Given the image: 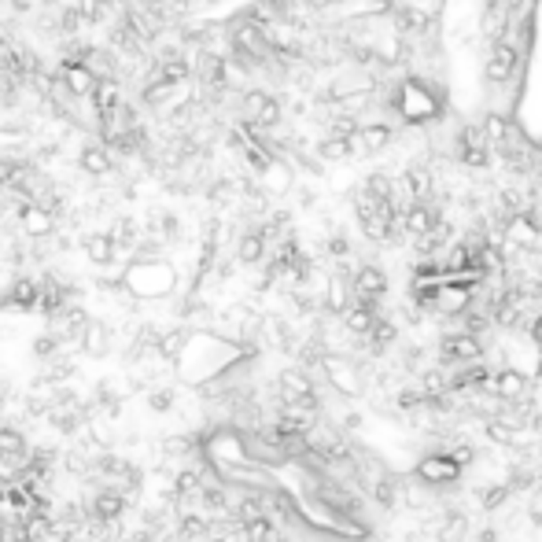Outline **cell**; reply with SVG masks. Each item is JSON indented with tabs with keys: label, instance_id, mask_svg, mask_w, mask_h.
Wrapping results in <instances>:
<instances>
[{
	"label": "cell",
	"instance_id": "44dd1931",
	"mask_svg": "<svg viewBox=\"0 0 542 542\" xmlns=\"http://www.w3.org/2000/svg\"><path fill=\"white\" fill-rule=\"evenodd\" d=\"M262 178V185H266V192H274V195H284L288 188H291V170L284 166V163H274L266 170V174H259Z\"/></svg>",
	"mask_w": 542,
	"mask_h": 542
},
{
	"label": "cell",
	"instance_id": "83f0119b",
	"mask_svg": "<svg viewBox=\"0 0 542 542\" xmlns=\"http://www.w3.org/2000/svg\"><path fill=\"white\" fill-rule=\"evenodd\" d=\"M465 531H469V516H465V513H454L450 521L442 524L439 538H442V542H461V535H465Z\"/></svg>",
	"mask_w": 542,
	"mask_h": 542
},
{
	"label": "cell",
	"instance_id": "52a82bcc",
	"mask_svg": "<svg viewBox=\"0 0 542 542\" xmlns=\"http://www.w3.org/2000/svg\"><path fill=\"white\" fill-rule=\"evenodd\" d=\"M506 240L513 243V248L535 251L538 243H542V229H538V221L528 211H521V214H509V221H506Z\"/></svg>",
	"mask_w": 542,
	"mask_h": 542
},
{
	"label": "cell",
	"instance_id": "836d02e7",
	"mask_svg": "<svg viewBox=\"0 0 542 542\" xmlns=\"http://www.w3.org/2000/svg\"><path fill=\"white\" fill-rule=\"evenodd\" d=\"M480 542H495V535H490V531H487V535H483V538H480Z\"/></svg>",
	"mask_w": 542,
	"mask_h": 542
},
{
	"label": "cell",
	"instance_id": "9c48e42d",
	"mask_svg": "<svg viewBox=\"0 0 542 542\" xmlns=\"http://www.w3.org/2000/svg\"><path fill=\"white\" fill-rule=\"evenodd\" d=\"M473 299H476V291L473 288H465V284H450V281H442V291H439V314H450V317H465L473 310Z\"/></svg>",
	"mask_w": 542,
	"mask_h": 542
},
{
	"label": "cell",
	"instance_id": "cb8c5ba5",
	"mask_svg": "<svg viewBox=\"0 0 542 542\" xmlns=\"http://www.w3.org/2000/svg\"><path fill=\"white\" fill-rule=\"evenodd\" d=\"M509 495H513L509 483H490V487L480 490V509L483 513H495V509H502L509 502Z\"/></svg>",
	"mask_w": 542,
	"mask_h": 542
},
{
	"label": "cell",
	"instance_id": "7c38bea8",
	"mask_svg": "<svg viewBox=\"0 0 542 542\" xmlns=\"http://www.w3.org/2000/svg\"><path fill=\"white\" fill-rule=\"evenodd\" d=\"M435 226H439V214H435L428 203H410L406 214H403V229H406L410 236H417V240L428 236Z\"/></svg>",
	"mask_w": 542,
	"mask_h": 542
},
{
	"label": "cell",
	"instance_id": "4fadbf2b",
	"mask_svg": "<svg viewBox=\"0 0 542 542\" xmlns=\"http://www.w3.org/2000/svg\"><path fill=\"white\" fill-rule=\"evenodd\" d=\"M82 248H85V255H89L92 266H111L118 259V243L111 240V233H89L82 240Z\"/></svg>",
	"mask_w": 542,
	"mask_h": 542
},
{
	"label": "cell",
	"instance_id": "1f68e13d",
	"mask_svg": "<svg viewBox=\"0 0 542 542\" xmlns=\"http://www.w3.org/2000/svg\"><path fill=\"white\" fill-rule=\"evenodd\" d=\"M531 343L542 351V317H535V322H531Z\"/></svg>",
	"mask_w": 542,
	"mask_h": 542
},
{
	"label": "cell",
	"instance_id": "3957f363",
	"mask_svg": "<svg viewBox=\"0 0 542 542\" xmlns=\"http://www.w3.org/2000/svg\"><path fill=\"white\" fill-rule=\"evenodd\" d=\"M413 476L421 480L425 487H454L461 476H465V469H458V465L447 458V454H428V458H421L413 465Z\"/></svg>",
	"mask_w": 542,
	"mask_h": 542
},
{
	"label": "cell",
	"instance_id": "4316f807",
	"mask_svg": "<svg viewBox=\"0 0 542 542\" xmlns=\"http://www.w3.org/2000/svg\"><path fill=\"white\" fill-rule=\"evenodd\" d=\"M442 454H447V458H450L454 465H458V469H469V465L476 461V447H473V442H465V439L450 442V447L442 450Z\"/></svg>",
	"mask_w": 542,
	"mask_h": 542
},
{
	"label": "cell",
	"instance_id": "5bb4252c",
	"mask_svg": "<svg viewBox=\"0 0 542 542\" xmlns=\"http://www.w3.org/2000/svg\"><path fill=\"white\" fill-rule=\"evenodd\" d=\"M380 322V314L373 310V307H362V303H351L347 310H343V329H347L351 336H369L373 332V325Z\"/></svg>",
	"mask_w": 542,
	"mask_h": 542
},
{
	"label": "cell",
	"instance_id": "d6a6232c",
	"mask_svg": "<svg viewBox=\"0 0 542 542\" xmlns=\"http://www.w3.org/2000/svg\"><path fill=\"white\" fill-rule=\"evenodd\" d=\"M535 380L542 384V358H538V365H535Z\"/></svg>",
	"mask_w": 542,
	"mask_h": 542
},
{
	"label": "cell",
	"instance_id": "d4e9b609",
	"mask_svg": "<svg viewBox=\"0 0 542 542\" xmlns=\"http://www.w3.org/2000/svg\"><path fill=\"white\" fill-rule=\"evenodd\" d=\"M483 432H487L490 442H498V447H513V442H516V428H509L502 417H487V421H483Z\"/></svg>",
	"mask_w": 542,
	"mask_h": 542
},
{
	"label": "cell",
	"instance_id": "484cf974",
	"mask_svg": "<svg viewBox=\"0 0 542 542\" xmlns=\"http://www.w3.org/2000/svg\"><path fill=\"white\" fill-rule=\"evenodd\" d=\"M483 133H487L490 144L506 147V144H509V122H506L502 115H487V118H483Z\"/></svg>",
	"mask_w": 542,
	"mask_h": 542
},
{
	"label": "cell",
	"instance_id": "8992f818",
	"mask_svg": "<svg viewBox=\"0 0 542 542\" xmlns=\"http://www.w3.org/2000/svg\"><path fill=\"white\" fill-rule=\"evenodd\" d=\"M19 226L30 240H44L56 233V211H48L41 203H22L19 207Z\"/></svg>",
	"mask_w": 542,
	"mask_h": 542
},
{
	"label": "cell",
	"instance_id": "8fae6325",
	"mask_svg": "<svg viewBox=\"0 0 542 542\" xmlns=\"http://www.w3.org/2000/svg\"><path fill=\"white\" fill-rule=\"evenodd\" d=\"M111 339H115L111 325H104V322H89V325H85V336H82V355H85V358H108V355H111Z\"/></svg>",
	"mask_w": 542,
	"mask_h": 542
},
{
	"label": "cell",
	"instance_id": "d6986e66",
	"mask_svg": "<svg viewBox=\"0 0 542 542\" xmlns=\"http://www.w3.org/2000/svg\"><path fill=\"white\" fill-rule=\"evenodd\" d=\"M373 498H377V506L380 509H395L399 506V480L395 476H377L373 480Z\"/></svg>",
	"mask_w": 542,
	"mask_h": 542
},
{
	"label": "cell",
	"instance_id": "30bf717a",
	"mask_svg": "<svg viewBox=\"0 0 542 542\" xmlns=\"http://www.w3.org/2000/svg\"><path fill=\"white\" fill-rule=\"evenodd\" d=\"M513 70H516V48L509 41H498L495 52H490V60H487V82L502 85V82L513 78Z\"/></svg>",
	"mask_w": 542,
	"mask_h": 542
},
{
	"label": "cell",
	"instance_id": "6da1fadb",
	"mask_svg": "<svg viewBox=\"0 0 542 542\" xmlns=\"http://www.w3.org/2000/svg\"><path fill=\"white\" fill-rule=\"evenodd\" d=\"M122 284H126V295L137 303H159V299H170L178 288V269L170 266L166 259H147V255H137L126 274H122Z\"/></svg>",
	"mask_w": 542,
	"mask_h": 542
},
{
	"label": "cell",
	"instance_id": "2e32d148",
	"mask_svg": "<svg viewBox=\"0 0 542 542\" xmlns=\"http://www.w3.org/2000/svg\"><path fill=\"white\" fill-rule=\"evenodd\" d=\"M82 170H89L92 178H104V174H111V147H104V144H85L82 147Z\"/></svg>",
	"mask_w": 542,
	"mask_h": 542
},
{
	"label": "cell",
	"instance_id": "9a60e30c",
	"mask_svg": "<svg viewBox=\"0 0 542 542\" xmlns=\"http://www.w3.org/2000/svg\"><path fill=\"white\" fill-rule=\"evenodd\" d=\"M391 144V130L387 126H362L358 137H351V147L362 155H377Z\"/></svg>",
	"mask_w": 542,
	"mask_h": 542
},
{
	"label": "cell",
	"instance_id": "603a6c76",
	"mask_svg": "<svg viewBox=\"0 0 542 542\" xmlns=\"http://www.w3.org/2000/svg\"><path fill=\"white\" fill-rule=\"evenodd\" d=\"M22 147H27V133L0 130V163H15V155H22Z\"/></svg>",
	"mask_w": 542,
	"mask_h": 542
},
{
	"label": "cell",
	"instance_id": "e0dca14e",
	"mask_svg": "<svg viewBox=\"0 0 542 542\" xmlns=\"http://www.w3.org/2000/svg\"><path fill=\"white\" fill-rule=\"evenodd\" d=\"M236 259H240L243 266H255V262L266 259V236H262V229H251V233L240 236V243H236Z\"/></svg>",
	"mask_w": 542,
	"mask_h": 542
},
{
	"label": "cell",
	"instance_id": "277c9868",
	"mask_svg": "<svg viewBox=\"0 0 542 542\" xmlns=\"http://www.w3.org/2000/svg\"><path fill=\"white\" fill-rule=\"evenodd\" d=\"M439 355L442 362H458V365H476V358H483V343L469 332H447L439 339Z\"/></svg>",
	"mask_w": 542,
	"mask_h": 542
},
{
	"label": "cell",
	"instance_id": "ba28073f",
	"mask_svg": "<svg viewBox=\"0 0 542 542\" xmlns=\"http://www.w3.org/2000/svg\"><path fill=\"white\" fill-rule=\"evenodd\" d=\"M490 391H495L502 403H524V395H528V377L516 365H506V369H498V373H495V384H490Z\"/></svg>",
	"mask_w": 542,
	"mask_h": 542
},
{
	"label": "cell",
	"instance_id": "4dcf8cb0",
	"mask_svg": "<svg viewBox=\"0 0 542 542\" xmlns=\"http://www.w3.org/2000/svg\"><path fill=\"white\" fill-rule=\"evenodd\" d=\"M351 248H347V240H343V236H332L329 240V255H336V259H343V255H347Z\"/></svg>",
	"mask_w": 542,
	"mask_h": 542
},
{
	"label": "cell",
	"instance_id": "ac0fdd59",
	"mask_svg": "<svg viewBox=\"0 0 542 542\" xmlns=\"http://www.w3.org/2000/svg\"><path fill=\"white\" fill-rule=\"evenodd\" d=\"M406 188H410V200L413 203H425L428 192H432V174L425 166H410L406 170Z\"/></svg>",
	"mask_w": 542,
	"mask_h": 542
},
{
	"label": "cell",
	"instance_id": "5b68a950",
	"mask_svg": "<svg viewBox=\"0 0 542 542\" xmlns=\"http://www.w3.org/2000/svg\"><path fill=\"white\" fill-rule=\"evenodd\" d=\"M490 140H487V133H483V126H465L461 133H458V159L469 166V170H483L487 166V159H490Z\"/></svg>",
	"mask_w": 542,
	"mask_h": 542
},
{
	"label": "cell",
	"instance_id": "7402d4cb",
	"mask_svg": "<svg viewBox=\"0 0 542 542\" xmlns=\"http://www.w3.org/2000/svg\"><path fill=\"white\" fill-rule=\"evenodd\" d=\"M362 192H365V195H373L377 203H395V185H391L387 174H369Z\"/></svg>",
	"mask_w": 542,
	"mask_h": 542
},
{
	"label": "cell",
	"instance_id": "ffe728a7",
	"mask_svg": "<svg viewBox=\"0 0 542 542\" xmlns=\"http://www.w3.org/2000/svg\"><path fill=\"white\" fill-rule=\"evenodd\" d=\"M365 339H369V347H373V351L380 355V351H387L391 343L399 339V329H395V322H387V317H380V322L373 325V332H369Z\"/></svg>",
	"mask_w": 542,
	"mask_h": 542
},
{
	"label": "cell",
	"instance_id": "f1b7e54d",
	"mask_svg": "<svg viewBox=\"0 0 542 542\" xmlns=\"http://www.w3.org/2000/svg\"><path fill=\"white\" fill-rule=\"evenodd\" d=\"M425 22H428V15H425V12H417V8H403V12H399V30H403V34L425 30Z\"/></svg>",
	"mask_w": 542,
	"mask_h": 542
},
{
	"label": "cell",
	"instance_id": "f546056e",
	"mask_svg": "<svg viewBox=\"0 0 542 542\" xmlns=\"http://www.w3.org/2000/svg\"><path fill=\"white\" fill-rule=\"evenodd\" d=\"M347 155H355L351 140H339V137L322 140V159H347Z\"/></svg>",
	"mask_w": 542,
	"mask_h": 542
},
{
	"label": "cell",
	"instance_id": "7a4b0ae2",
	"mask_svg": "<svg viewBox=\"0 0 542 542\" xmlns=\"http://www.w3.org/2000/svg\"><path fill=\"white\" fill-rule=\"evenodd\" d=\"M391 104H395V111L413 122V126H421V122H432L442 115V104H439V96L421 82V78H403L395 96H391Z\"/></svg>",
	"mask_w": 542,
	"mask_h": 542
}]
</instances>
